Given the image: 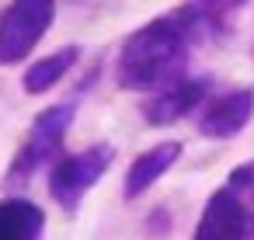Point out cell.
Segmentation results:
<instances>
[{
	"label": "cell",
	"instance_id": "obj_7",
	"mask_svg": "<svg viewBox=\"0 0 254 240\" xmlns=\"http://www.w3.org/2000/svg\"><path fill=\"white\" fill-rule=\"evenodd\" d=\"M254 115V91L240 87L230 94H219L205 105L202 119H198V132L209 139H233Z\"/></svg>",
	"mask_w": 254,
	"mask_h": 240
},
{
	"label": "cell",
	"instance_id": "obj_5",
	"mask_svg": "<svg viewBox=\"0 0 254 240\" xmlns=\"http://www.w3.org/2000/svg\"><path fill=\"white\" fill-rule=\"evenodd\" d=\"M251 230H254V223L247 216V205L230 188H219L209 195L191 240H247Z\"/></svg>",
	"mask_w": 254,
	"mask_h": 240
},
{
	"label": "cell",
	"instance_id": "obj_11",
	"mask_svg": "<svg viewBox=\"0 0 254 240\" xmlns=\"http://www.w3.org/2000/svg\"><path fill=\"white\" fill-rule=\"evenodd\" d=\"M226 188H230L240 202H244V198H254V160H247V164H240L237 171H230Z\"/></svg>",
	"mask_w": 254,
	"mask_h": 240
},
{
	"label": "cell",
	"instance_id": "obj_2",
	"mask_svg": "<svg viewBox=\"0 0 254 240\" xmlns=\"http://www.w3.org/2000/svg\"><path fill=\"white\" fill-rule=\"evenodd\" d=\"M112 160H115V146L112 143H98V146H87V150L53 164V171H49V195L56 198V205L73 216L84 205V195L108 174Z\"/></svg>",
	"mask_w": 254,
	"mask_h": 240
},
{
	"label": "cell",
	"instance_id": "obj_4",
	"mask_svg": "<svg viewBox=\"0 0 254 240\" xmlns=\"http://www.w3.org/2000/svg\"><path fill=\"white\" fill-rule=\"evenodd\" d=\"M53 18L56 0H11V7L0 14V63H21L53 28Z\"/></svg>",
	"mask_w": 254,
	"mask_h": 240
},
{
	"label": "cell",
	"instance_id": "obj_10",
	"mask_svg": "<svg viewBox=\"0 0 254 240\" xmlns=\"http://www.w3.org/2000/svg\"><path fill=\"white\" fill-rule=\"evenodd\" d=\"M77 60H80V49H77V46H63V49L42 56V60L32 63V66L25 70V77H21L25 94H46L49 87H56V84L77 66Z\"/></svg>",
	"mask_w": 254,
	"mask_h": 240
},
{
	"label": "cell",
	"instance_id": "obj_1",
	"mask_svg": "<svg viewBox=\"0 0 254 240\" xmlns=\"http://www.w3.org/2000/svg\"><path fill=\"white\" fill-rule=\"evenodd\" d=\"M212 25V14L198 7H178L164 18L146 21L126 39L119 53V84L126 91H164L178 84L188 70L191 46L209 39Z\"/></svg>",
	"mask_w": 254,
	"mask_h": 240
},
{
	"label": "cell",
	"instance_id": "obj_3",
	"mask_svg": "<svg viewBox=\"0 0 254 240\" xmlns=\"http://www.w3.org/2000/svg\"><path fill=\"white\" fill-rule=\"evenodd\" d=\"M73 115H77V108H73L70 101L53 105V108H46V112L35 115L32 129H28V139H25L21 150L14 153V164H11V171H7V181H11V184H18V181L25 184L39 167H46V164L60 153V146H63V139H66V129L73 125Z\"/></svg>",
	"mask_w": 254,
	"mask_h": 240
},
{
	"label": "cell",
	"instance_id": "obj_13",
	"mask_svg": "<svg viewBox=\"0 0 254 240\" xmlns=\"http://www.w3.org/2000/svg\"><path fill=\"white\" fill-rule=\"evenodd\" d=\"M251 237H254V230H251Z\"/></svg>",
	"mask_w": 254,
	"mask_h": 240
},
{
	"label": "cell",
	"instance_id": "obj_12",
	"mask_svg": "<svg viewBox=\"0 0 254 240\" xmlns=\"http://www.w3.org/2000/svg\"><path fill=\"white\" fill-rule=\"evenodd\" d=\"M216 4H219V0H216ZM230 4H244V0H230Z\"/></svg>",
	"mask_w": 254,
	"mask_h": 240
},
{
	"label": "cell",
	"instance_id": "obj_8",
	"mask_svg": "<svg viewBox=\"0 0 254 240\" xmlns=\"http://www.w3.org/2000/svg\"><path fill=\"white\" fill-rule=\"evenodd\" d=\"M178 160H181V143H178V139H164V143L150 146L146 153H139V157L129 164L126 178H122V195H126V202H132V198H139L143 191H150Z\"/></svg>",
	"mask_w": 254,
	"mask_h": 240
},
{
	"label": "cell",
	"instance_id": "obj_9",
	"mask_svg": "<svg viewBox=\"0 0 254 240\" xmlns=\"http://www.w3.org/2000/svg\"><path fill=\"white\" fill-rule=\"evenodd\" d=\"M46 212L28 198H4L0 202V240H42Z\"/></svg>",
	"mask_w": 254,
	"mask_h": 240
},
{
	"label": "cell",
	"instance_id": "obj_6",
	"mask_svg": "<svg viewBox=\"0 0 254 240\" xmlns=\"http://www.w3.org/2000/svg\"><path fill=\"white\" fill-rule=\"evenodd\" d=\"M209 91H212V77H181L178 84L157 91V94L143 105V119H146L150 125H174V122L185 119L191 108H198Z\"/></svg>",
	"mask_w": 254,
	"mask_h": 240
}]
</instances>
